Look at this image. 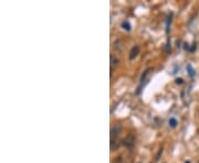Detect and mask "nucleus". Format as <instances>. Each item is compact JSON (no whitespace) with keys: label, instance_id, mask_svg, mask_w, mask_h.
I'll return each instance as SVG.
<instances>
[{"label":"nucleus","instance_id":"obj_8","mask_svg":"<svg viewBox=\"0 0 199 163\" xmlns=\"http://www.w3.org/2000/svg\"><path fill=\"white\" fill-rule=\"evenodd\" d=\"M123 162V160H122V157H119V158H116L115 161H114V163H122Z\"/></svg>","mask_w":199,"mask_h":163},{"label":"nucleus","instance_id":"obj_4","mask_svg":"<svg viewBox=\"0 0 199 163\" xmlns=\"http://www.w3.org/2000/svg\"><path fill=\"white\" fill-rule=\"evenodd\" d=\"M120 146H121V142H120L119 139H114V140H111V150L115 151L116 149H119Z\"/></svg>","mask_w":199,"mask_h":163},{"label":"nucleus","instance_id":"obj_10","mask_svg":"<svg viewBox=\"0 0 199 163\" xmlns=\"http://www.w3.org/2000/svg\"><path fill=\"white\" fill-rule=\"evenodd\" d=\"M186 163H190V162H186Z\"/></svg>","mask_w":199,"mask_h":163},{"label":"nucleus","instance_id":"obj_7","mask_svg":"<svg viewBox=\"0 0 199 163\" xmlns=\"http://www.w3.org/2000/svg\"><path fill=\"white\" fill-rule=\"evenodd\" d=\"M122 27H123L125 30H131V25H129V22H123L122 23Z\"/></svg>","mask_w":199,"mask_h":163},{"label":"nucleus","instance_id":"obj_11","mask_svg":"<svg viewBox=\"0 0 199 163\" xmlns=\"http://www.w3.org/2000/svg\"><path fill=\"white\" fill-rule=\"evenodd\" d=\"M198 133H199V130H198Z\"/></svg>","mask_w":199,"mask_h":163},{"label":"nucleus","instance_id":"obj_9","mask_svg":"<svg viewBox=\"0 0 199 163\" xmlns=\"http://www.w3.org/2000/svg\"><path fill=\"white\" fill-rule=\"evenodd\" d=\"M176 83H177V84H182V83H183V79H182V78H177V79H176Z\"/></svg>","mask_w":199,"mask_h":163},{"label":"nucleus","instance_id":"obj_1","mask_svg":"<svg viewBox=\"0 0 199 163\" xmlns=\"http://www.w3.org/2000/svg\"><path fill=\"white\" fill-rule=\"evenodd\" d=\"M135 141H136V137H135V135L129 133L126 138H124L123 144L125 147H127V148H132V147H134V144H135Z\"/></svg>","mask_w":199,"mask_h":163},{"label":"nucleus","instance_id":"obj_3","mask_svg":"<svg viewBox=\"0 0 199 163\" xmlns=\"http://www.w3.org/2000/svg\"><path fill=\"white\" fill-rule=\"evenodd\" d=\"M139 51H141V48H139L138 45H135V46H133L131 50V52H129V60H134V58H136L137 55L139 54Z\"/></svg>","mask_w":199,"mask_h":163},{"label":"nucleus","instance_id":"obj_2","mask_svg":"<svg viewBox=\"0 0 199 163\" xmlns=\"http://www.w3.org/2000/svg\"><path fill=\"white\" fill-rule=\"evenodd\" d=\"M121 131H122V125H120V123H116L113 128L111 129V140L117 139V137L120 135Z\"/></svg>","mask_w":199,"mask_h":163},{"label":"nucleus","instance_id":"obj_5","mask_svg":"<svg viewBox=\"0 0 199 163\" xmlns=\"http://www.w3.org/2000/svg\"><path fill=\"white\" fill-rule=\"evenodd\" d=\"M119 58H116V56H114V55H112L111 56V71H113V68L115 67V66H117L119 65Z\"/></svg>","mask_w":199,"mask_h":163},{"label":"nucleus","instance_id":"obj_6","mask_svg":"<svg viewBox=\"0 0 199 163\" xmlns=\"http://www.w3.org/2000/svg\"><path fill=\"white\" fill-rule=\"evenodd\" d=\"M169 126H170L171 128H175L177 126V120L175 118H170L169 119Z\"/></svg>","mask_w":199,"mask_h":163}]
</instances>
